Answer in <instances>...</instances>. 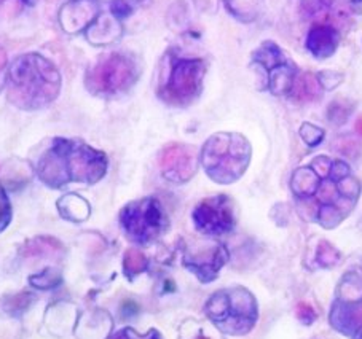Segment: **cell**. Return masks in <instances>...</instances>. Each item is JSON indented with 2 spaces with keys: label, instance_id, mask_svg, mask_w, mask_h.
Instances as JSON below:
<instances>
[{
  "label": "cell",
  "instance_id": "14",
  "mask_svg": "<svg viewBox=\"0 0 362 339\" xmlns=\"http://www.w3.org/2000/svg\"><path fill=\"white\" fill-rule=\"evenodd\" d=\"M337 47H339V34L332 26L321 24V26L311 28L307 39V48L311 54L320 59H326L335 53Z\"/></svg>",
  "mask_w": 362,
  "mask_h": 339
},
{
  "label": "cell",
  "instance_id": "20",
  "mask_svg": "<svg viewBox=\"0 0 362 339\" xmlns=\"http://www.w3.org/2000/svg\"><path fill=\"white\" fill-rule=\"evenodd\" d=\"M110 339H163V338H161L160 333L155 330H151L147 335H139V333L131 328H123L120 331H117Z\"/></svg>",
  "mask_w": 362,
  "mask_h": 339
},
{
  "label": "cell",
  "instance_id": "13",
  "mask_svg": "<svg viewBox=\"0 0 362 339\" xmlns=\"http://www.w3.org/2000/svg\"><path fill=\"white\" fill-rule=\"evenodd\" d=\"M228 260L223 246L206 247L198 250H187L184 255V266L197 275L202 282H211L217 278L221 269Z\"/></svg>",
  "mask_w": 362,
  "mask_h": 339
},
{
  "label": "cell",
  "instance_id": "22",
  "mask_svg": "<svg viewBox=\"0 0 362 339\" xmlns=\"http://www.w3.org/2000/svg\"><path fill=\"white\" fill-rule=\"evenodd\" d=\"M315 317L316 316H315L313 307L308 306V304H300V306H298V319H300L303 323L310 325L315 320Z\"/></svg>",
  "mask_w": 362,
  "mask_h": 339
},
{
  "label": "cell",
  "instance_id": "16",
  "mask_svg": "<svg viewBox=\"0 0 362 339\" xmlns=\"http://www.w3.org/2000/svg\"><path fill=\"white\" fill-rule=\"evenodd\" d=\"M62 201H66L67 203V212L62 213L64 218H71V220L86 218V215L82 212H83V209L85 210H90V209L82 198H77V203H74V201H76V196H66V198H62Z\"/></svg>",
  "mask_w": 362,
  "mask_h": 339
},
{
  "label": "cell",
  "instance_id": "12",
  "mask_svg": "<svg viewBox=\"0 0 362 339\" xmlns=\"http://www.w3.org/2000/svg\"><path fill=\"white\" fill-rule=\"evenodd\" d=\"M160 171L166 180L174 184L189 182L197 174V150L185 143H171L160 153Z\"/></svg>",
  "mask_w": 362,
  "mask_h": 339
},
{
  "label": "cell",
  "instance_id": "24",
  "mask_svg": "<svg viewBox=\"0 0 362 339\" xmlns=\"http://www.w3.org/2000/svg\"><path fill=\"white\" fill-rule=\"evenodd\" d=\"M197 339H206L204 336H199V338H197Z\"/></svg>",
  "mask_w": 362,
  "mask_h": 339
},
{
  "label": "cell",
  "instance_id": "7",
  "mask_svg": "<svg viewBox=\"0 0 362 339\" xmlns=\"http://www.w3.org/2000/svg\"><path fill=\"white\" fill-rule=\"evenodd\" d=\"M139 77V66L133 56L112 53L99 59L86 73V88L98 96H114L128 91Z\"/></svg>",
  "mask_w": 362,
  "mask_h": 339
},
{
  "label": "cell",
  "instance_id": "8",
  "mask_svg": "<svg viewBox=\"0 0 362 339\" xmlns=\"http://www.w3.org/2000/svg\"><path fill=\"white\" fill-rule=\"evenodd\" d=\"M251 66L257 69L267 90L276 96L292 93L298 78L294 62L273 42H264L255 49Z\"/></svg>",
  "mask_w": 362,
  "mask_h": 339
},
{
  "label": "cell",
  "instance_id": "9",
  "mask_svg": "<svg viewBox=\"0 0 362 339\" xmlns=\"http://www.w3.org/2000/svg\"><path fill=\"white\" fill-rule=\"evenodd\" d=\"M120 223L131 241L151 244L165 231L166 215L160 201L144 198L123 207Z\"/></svg>",
  "mask_w": 362,
  "mask_h": 339
},
{
  "label": "cell",
  "instance_id": "2",
  "mask_svg": "<svg viewBox=\"0 0 362 339\" xmlns=\"http://www.w3.org/2000/svg\"><path fill=\"white\" fill-rule=\"evenodd\" d=\"M107 156L86 143L58 137L37 165V174L49 188H62L72 182L96 184L107 172Z\"/></svg>",
  "mask_w": 362,
  "mask_h": 339
},
{
  "label": "cell",
  "instance_id": "6",
  "mask_svg": "<svg viewBox=\"0 0 362 339\" xmlns=\"http://www.w3.org/2000/svg\"><path fill=\"white\" fill-rule=\"evenodd\" d=\"M206 314L217 328L228 335H246L257 320V304L246 288H226L212 295Z\"/></svg>",
  "mask_w": 362,
  "mask_h": 339
},
{
  "label": "cell",
  "instance_id": "21",
  "mask_svg": "<svg viewBox=\"0 0 362 339\" xmlns=\"http://www.w3.org/2000/svg\"><path fill=\"white\" fill-rule=\"evenodd\" d=\"M11 220V206L7 198V194L0 188V231L8 226Z\"/></svg>",
  "mask_w": 362,
  "mask_h": 339
},
{
  "label": "cell",
  "instance_id": "17",
  "mask_svg": "<svg viewBox=\"0 0 362 339\" xmlns=\"http://www.w3.org/2000/svg\"><path fill=\"white\" fill-rule=\"evenodd\" d=\"M316 260L321 266L329 268V266H334L335 263L339 261V254H337V250L330 246L329 242L324 241L320 244V249H317Z\"/></svg>",
  "mask_w": 362,
  "mask_h": 339
},
{
  "label": "cell",
  "instance_id": "3",
  "mask_svg": "<svg viewBox=\"0 0 362 339\" xmlns=\"http://www.w3.org/2000/svg\"><path fill=\"white\" fill-rule=\"evenodd\" d=\"M59 90L58 69L40 54L20 56L10 67L8 99L24 110H37L52 104Z\"/></svg>",
  "mask_w": 362,
  "mask_h": 339
},
{
  "label": "cell",
  "instance_id": "18",
  "mask_svg": "<svg viewBox=\"0 0 362 339\" xmlns=\"http://www.w3.org/2000/svg\"><path fill=\"white\" fill-rule=\"evenodd\" d=\"M300 137L305 141V143H308L311 147H316L320 145L324 139V131L315 126V124L303 123L300 128Z\"/></svg>",
  "mask_w": 362,
  "mask_h": 339
},
{
  "label": "cell",
  "instance_id": "10",
  "mask_svg": "<svg viewBox=\"0 0 362 339\" xmlns=\"http://www.w3.org/2000/svg\"><path fill=\"white\" fill-rule=\"evenodd\" d=\"M332 325L353 339H362V278L346 274L341 280L339 299L334 306Z\"/></svg>",
  "mask_w": 362,
  "mask_h": 339
},
{
  "label": "cell",
  "instance_id": "23",
  "mask_svg": "<svg viewBox=\"0 0 362 339\" xmlns=\"http://www.w3.org/2000/svg\"><path fill=\"white\" fill-rule=\"evenodd\" d=\"M353 8L362 15V0H353Z\"/></svg>",
  "mask_w": 362,
  "mask_h": 339
},
{
  "label": "cell",
  "instance_id": "15",
  "mask_svg": "<svg viewBox=\"0 0 362 339\" xmlns=\"http://www.w3.org/2000/svg\"><path fill=\"white\" fill-rule=\"evenodd\" d=\"M147 269L146 255L139 250H128L123 258V271L128 278H136Z\"/></svg>",
  "mask_w": 362,
  "mask_h": 339
},
{
  "label": "cell",
  "instance_id": "5",
  "mask_svg": "<svg viewBox=\"0 0 362 339\" xmlns=\"http://www.w3.org/2000/svg\"><path fill=\"white\" fill-rule=\"evenodd\" d=\"M204 72L206 64L202 59L179 58L170 53L161 67L157 94L170 105H189L202 93Z\"/></svg>",
  "mask_w": 362,
  "mask_h": 339
},
{
  "label": "cell",
  "instance_id": "4",
  "mask_svg": "<svg viewBox=\"0 0 362 339\" xmlns=\"http://www.w3.org/2000/svg\"><path fill=\"white\" fill-rule=\"evenodd\" d=\"M249 161L251 145L241 134H214L202 150L204 171L217 184H233L246 172Z\"/></svg>",
  "mask_w": 362,
  "mask_h": 339
},
{
  "label": "cell",
  "instance_id": "1",
  "mask_svg": "<svg viewBox=\"0 0 362 339\" xmlns=\"http://www.w3.org/2000/svg\"><path fill=\"white\" fill-rule=\"evenodd\" d=\"M291 190L305 218L332 230L353 212L361 185L345 161L316 156L294 172Z\"/></svg>",
  "mask_w": 362,
  "mask_h": 339
},
{
  "label": "cell",
  "instance_id": "19",
  "mask_svg": "<svg viewBox=\"0 0 362 339\" xmlns=\"http://www.w3.org/2000/svg\"><path fill=\"white\" fill-rule=\"evenodd\" d=\"M142 2L144 0H114V2H112V13L120 20V18L133 13L137 5H141Z\"/></svg>",
  "mask_w": 362,
  "mask_h": 339
},
{
  "label": "cell",
  "instance_id": "11",
  "mask_svg": "<svg viewBox=\"0 0 362 339\" xmlns=\"http://www.w3.org/2000/svg\"><path fill=\"white\" fill-rule=\"evenodd\" d=\"M193 222H195L197 230L203 234H227L235 226L233 203L222 194L203 199L193 210Z\"/></svg>",
  "mask_w": 362,
  "mask_h": 339
}]
</instances>
